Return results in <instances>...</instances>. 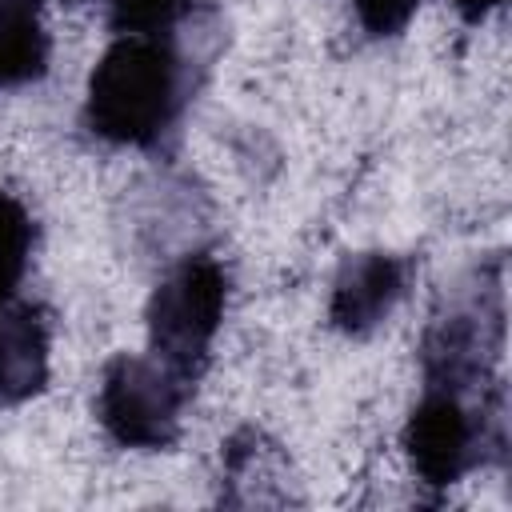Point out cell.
Segmentation results:
<instances>
[{
	"mask_svg": "<svg viewBox=\"0 0 512 512\" xmlns=\"http://www.w3.org/2000/svg\"><path fill=\"white\" fill-rule=\"evenodd\" d=\"M184 100V72L168 40L120 32L88 76L84 120L100 140L152 144L176 120Z\"/></svg>",
	"mask_w": 512,
	"mask_h": 512,
	"instance_id": "cell-1",
	"label": "cell"
},
{
	"mask_svg": "<svg viewBox=\"0 0 512 512\" xmlns=\"http://www.w3.org/2000/svg\"><path fill=\"white\" fill-rule=\"evenodd\" d=\"M228 280L212 256L180 260L148 300V344L152 356L164 360L188 384L200 376L212 336L224 320Z\"/></svg>",
	"mask_w": 512,
	"mask_h": 512,
	"instance_id": "cell-2",
	"label": "cell"
},
{
	"mask_svg": "<svg viewBox=\"0 0 512 512\" xmlns=\"http://www.w3.org/2000/svg\"><path fill=\"white\" fill-rule=\"evenodd\" d=\"M188 380L156 356H116L104 368L96 412L108 436L124 448H168L180 432Z\"/></svg>",
	"mask_w": 512,
	"mask_h": 512,
	"instance_id": "cell-3",
	"label": "cell"
},
{
	"mask_svg": "<svg viewBox=\"0 0 512 512\" xmlns=\"http://www.w3.org/2000/svg\"><path fill=\"white\" fill-rule=\"evenodd\" d=\"M404 448L420 480L456 484L480 460V424L452 384H432L412 408Z\"/></svg>",
	"mask_w": 512,
	"mask_h": 512,
	"instance_id": "cell-4",
	"label": "cell"
},
{
	"mask_svg": "<svg viewBox=\"0 0 512 512\" xmlns=\"http://www.w3.org/2000/svg\"><path fill=\"white\" fill-rule=\"evenodd\" d=\"M404 280H408V268L392 252H360V256H348L340 264V276H336L332 300H328L332 324L344 328V332H368V328H376L396 308V300L404 296Z\"/></svg>",
	"mask_w": 512,
	"mask_h": 512,
	"instance_id": "cell-5",
	"label": "cell"
},
{
	"mask_svg": "<svg viewBox=\"0 0 512 512\" xmlns=\"http://www.w3.org/2000/svg\"><path fill=\"white\" fill-rule=\"evenodd\" d=\"M48 384V328L16 296H0V404H20Z\"/></svg>",
	"mask_w": 512,
	"mask_h": 512,
	"instance_id": "cell-6",
	"label": "cell"
},
{
	"mask_svg": "<svg viewBox=\"0 0 512 512\" xmlns=\"http://www.w3.org/2000/svg\"><path fill=\"white\" fill-rule=\"evenodd\" d=\"M48 68L40 0H0V88L28 84Z\"/></svg>",
	"mask_w": 512,
	"mask_h": 512,
	"instance_id": "cell-7",
	"label": "cell"
},
{
	"mask_svg": "<svg viewBox=\"0 0 512 512\" xmlns=\"http://www.w3.org/2000/svg\"><path fill=\"white\" fill-rule=\"evenodd\" d=\"M32 256V220L20 200L0 192V296H16V284L28 272Z\"/></svg>",
	"mask_w": 512,
	"mask_h": 512,
	"instance_id": "cell-8",
	"label": "cell"
},
{
	"mask_svg": "<svg viewBox=\"0 0 512 512\" xmlns=\"http://www.w3.org/2000/svg\"><path fill=\"white\" fill-rule=\"evenodd\" d=\"M192 0H112V24L120 32H140V36H160L168 32Z\"/></svg>",
	"mask_w": 512,
	"mask_h": 512,
	"instance_id": "cell-9",
	"label": "cell"
},
{
	"mask_svg": "<svg viewBox=\"0 0 512 512\" xmlns=\"http://www.w3.org/2000/svg\"><path fill=\"white\" fill-rule=\"evenodd\" d=\"M420 8V0H356V16L372 36H392L400 32L412 12Z\"/></svg>",
	"mask_w": 512,
	"mask_h": 512,
	"instance_id": "cell-10",
	"label": "cell"
},
{
	"mask_svg": "<svg viewBox=\"0 0 512 512\" xmlns=\"http://www.w3.org/2000/svg\"><path fill=\"white\" fill-rule=\"evenodd\" d=\"M452 4L460 8V16H464V20H484V16H488V12H496L504 0H452Z\"/></svg>",
	"mask_w": 512,
	"mask_h": 512,
	"instance_id": "cell-11",
	"label": "cell"
}]
</instances>
